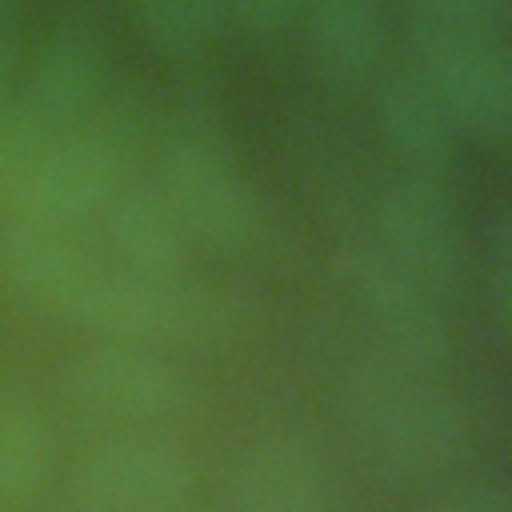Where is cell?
I'll list each match as a JSON object with an SVG mask.
<instances>
[{
	"label": "cell",
	"instance_id": "cell-1",
	"mask_svg": "<svg viewBox=\"0 0 512 512\" xmlns=\"http://www.w3.org/2000/svg\"><path fill=\"white\" fill-rule=\"evenodd\" d=\"M344 416L364 452L400 476L448 468L468 440L456 400L428 384V372L392 356L352 368L344 384Z\"/></svg>",
	"mask_w": 512,
	"mask_h": 512
},
{
	"label": "cell",
	"instance_id": "cell-2",
	"mask_svg": "<svg viewBox=\"0 0 512 512\" xmlns=\"http://www.w3.org/2000/svg\"><path fill=\"white\" fill-rule=\"evenodd\" d=\"M128 124L120 116H88L80 128L52 140L24 168H16L0 192L12 220L80 228L104 208V200L124 184Z\"/></svg>",
	"mask_w": 512,
	"mask_h": 512
},
{
	"label": "cell",
	"instance_id": "cell-3",
	"mask_svg": "<svg viewBox=\"0 0 512 512\" xmlns=\"http://www.w3.org/2000/svg\"><path fill=\"white\" fill-rule=\"evenodd\" d=\"M104 92V48L84 24L56 28L12 92L0 128V184L64 132L80 128Z\"/></svg>",
	"mask_w": 512,
	"mask_h": 512
},
{
	"label": "cell",
	"instance_id": "cell-4",
	"mask_svg": "<svg viewBox=\"0 0 512 512\" xmlns=\"http://www.w3.org/2000/svg\"><path fill=\"white\" fill-rule=\"evenodd\" d=\"M68 320L124 344H200L224 328V304L184 276L152 280L96 264L76 292Z\"/></svg>",
	"mask_w": 512,
	"mask_h": 512
},
{
	"label": "cell",
	"instance_id": "cell-5",
	"mask_svg": "<svg viewBox=\"0 0 512 512\" xmlns=\"http://www.w3.org/2000/svg\"><path fill=\"white\" fill-rule=\"evenodd\" d=\"M156 188L184 232L208 248L240 252L256 232V204L232 152L200 124H180L164 136Z\"/></svg>",
	"mask_w": 512,
	"mask_h": 512
},
{
	"label": "cell",
	"instance_id": "cell-6",
	"mask_svg": "<svg viewBox=\"0 0 512 512\" xmlns=\"http://www.w3.org/2000/svg\"><path fill=\"white\" fill-rule=\"evenodd\" d=\"M192 488V460L156 432H124L88 448L72 472L84 512H176Z\"/></svg>",
	"mask_w": 512,
	"mask_h": 512
},
{
	"label": "cell",
	"instance_id": "cell-7",
	"mask_svg": "<svg viewBox=\"0 0 512 512\" xmlns=\"http://www.w3.org/2000/svg\"><path fill=\"white\" fill-rule=\"evenodd\" d=\"M344 272L352 296L360 300L392 360L432 372L448 356V324L440 312V296L424 288L412 272H404L376 240L352 244L344 252Z\"/></svg>",
	"mask_w": 512,
	"mask_h": 512
},
{
	"label": "cell",
	"instance_id": "cell-8",
	"mask_svg": "<svg viewBox=\"0 0 512 512\" xmlns=\"http://www.w3.org/2000/svg\"><path fill=\"white\" fill-rule=\"evenodd\" d=\"M416 40L420 76L440 96L452 124L484 140L512 136V52H504L492 32H416Z\"/></svg>",
	"mask_w": 512,
	"mask_h": 512
},
{
	"label": "cell",
	"instance_id": "cell-9",
	"mask_svg": "<svg viewBox=\"0 0 512 512\" xmlns=\"http://www.w3.org/2000/svg\"><path fill=\"white\" fill-rule=\"evenodd\" d=\"M68 392L80 408L124 424H156L188 408V380L156 348L124 340L84 352L68 372Z\"/></svg>",
	"mask_w": 512,
	"mask_h": 512
},
{
	"label": "cell",
	"instance_id": "cell-10",
	"mask_svg": "<svg viewBox=\"0 0 512 512\" xmlns=\"http://www.w3.org/2000/svg\"><path fill=\"white\" fill-rule=\"evenodd\" d=\"M404 272H412L436 296L452 292L464 272V228L436 180H396L376 204L372 236Z\"/></svg>",
	"mask_w": 512,
	"mask_h": 512
},
{
	"label": "cell",
	"instance_id": "cell-11",
	"mask_svg": "<svg viewBox=\"0 0 512 512\" xmlns=\"http://www.w3.org/2000/svg\"><path fill=\"white\" fill-rule=\"evenodd\" d=\"M100 220L116 268L152 280L184 276L192 236L156 184H120L104 200Z\"/></svg>",
	"mask_w": 512,
	"mask_h": 512
},
{
	"label": "cell",
	"instance_id": "cell-12",
	"mask_svg": "<svg viewBox=\"0 0 512 512\" xmlns=\"http://www.w3.org/2000/svg\"><path fill=\"white\" fill-rule=\"evenodd\" d=\"M76 228H52V224H32V220H12L0 232V268L8 284L60 316H68L76 292L92 276L96 260L92 252L72 236Z\"/></svg>",
	"mask_w": 512,
	"mask_h": 512
},
{
	"label": "cell",
	"instance_id": "cell-13",
	"mask_svg": "<svg viewBox=\"0 0 512 512\" xmlns=\"http://www.w3.org/2000/svg\"><path fill=\"white\" fill-rule=\"evenodd\" d=\"M380 136L412 176L436 180L452 164L456 124L444 112L440 96L424 84V76H396L380 96Z\"/></svg>",
	"mask_w": 512,
	"mask_h": 512
},
{
	"label": "cell",
	"instance_id": "cell-14",
	"mask_svg": "<svg viewBox=\"0 0 512 512\" xmlns=\"http://www.w3.org/2000/svg\"><path fill=\"white\" fill-rule=\"evenodd\" d=\"M316 68L336 84H360L384 56L380 0H300Z\"/></svg>",
	"mask_w": 512,
	"mask_h": 512
},
{
	"label": "cell",
	"instance_id": "cell-15",
	"mask_svg": "<svg viewBox=\"0 0 512 512\" xmlns=\"http://www.w3.org/2000/svg\"><path fill=\"white\" fill-rule=\"evenodd\" d=\"M236 512H332L324 464L292 440L256 444L236 472Z\"/></svg>",
	"mask_w": 512,
	"mask_h": 512
},
{
	"label": "cell",
	"instance_id": "cell-16",
	"mask_svg": "<svg viewBox=\"0 0 512 512\" xmlns=\"http://www.w3.org/2000/svg\"><path fill=\"white\" fill-rule=\"evenodd\" d=\"M48 472V428L32 400L12 396L0 404V504L36 496Z\"/></svg>",
	"mask_w": 512,
	"mask_h": 512
},
{
	"label": "cell",
	"instance_id": "cell-17",
	"mask_svg": "<svg viewBox=\"0 0 512 512\" xmlns=\"http://www.w3.org/2000/svg\"><path fill=\"white\" fill-rule=\"evenodd\" d=\"M140 32L164 56H196L220 20V0H132Z\"/></svg>",
	"mask_w": 512,
	"mask_h": 512
},
{
	"label": "cell",
	"instance_id": "cell-18",
	"mask_svg": "<svg viewBox=\"0 0 512 512\" xmlns=\"http://www.w3.org/2000/svg\"><path fill=\"white\" fill-rule=\"evenodd\" d=\"M416 32L432 36H468L492 32L500 20V0H408Z\"/></svg>",
	"mask_w": 512,
	"mask_h": 512
},
{
	"label": "cell",
	"instance_id": "cell-19",
	"mask_svg": "<svg viewBox=\"0 0 512 512\" xmlns=\"http://www.w3.org/2000/svg\"><path fill=\"white\" fill-rule=\"evenodd\" d=\"M220 8H228V16L260 40L284 32L300 16V0H220Z\"/></svg>",
	"mask_w": 512,
	"mask_h": 512
},
{
	"label": "cell",
	"instance_id": "cell-20",
	"mask_svg": "<svg viewBox=\"0 0 512 512\" xmlns=\"http://www.w3.org/2000/svg\"><path fill=\"white\" fill-rule=\"evenodd\" d=\"M428 512H512V492L480 484V488H456L440 496Z\"/></svg>",
	"mask_w": 512,
	"mask_h": 512
},
{
	"label": "cell",
	"instance_id": "cell-21",
	"mask_svg": "<svg viewBox=\"0 0 512 512\" xmlns=\"http://www.w3.org/2000/svg\"><path fill=\"white\" fill-rule=\"evenodd\" d=\"M12 76H16V44L8 40V32H0V128L12 104Z\"/></svg>",
	"mask_w": 512,
	"mask_h": 512
},
{
	"label": "cell",
	"instance_id": "cell-22",
	"mask_svg": "<svg viewBox=\"0 0 512 512\" xmlns=\"http://www.w3.org/2000/svg\"><path fill=\"white\" fill-rule=\"evenodd\" d=\"M496 260V276L500 280H512V216L500 224V232H496V252H492Z\"/></svg>",
	"mask_w": 512,
	"mask_h": 512
},
{
	"label": "cell",
	"instance_id": "cell-23",
	"mask_svg": "<svg viewBox=\"0 0 512 512\" xmlns=\"http://www.w3.org/2000/svg\"><path fill=\"white\" fill-rule=\"evenodd\" d=\"M12 8H16V0H0V32L8 28V16H12Z\"/></svg>",
	"mask_w": 512,
	"mask_h": 512
}]
</instances>
